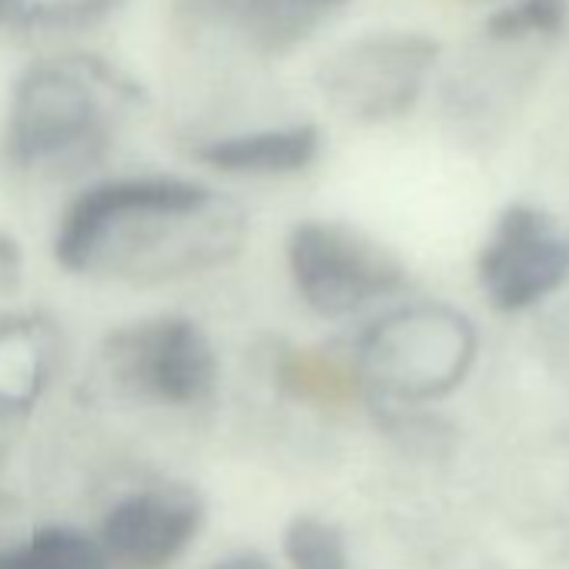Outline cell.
I'll return each instance as SVG.
<instances>
[{
  "instance_id": "6da1fadb",
  "label": "cell",
  "mask_w": 569,
  "mask_h": 569,
  "mask_svg": "<svg viewBox=\"0 0 569 569\" xmlns=\"http://www.w3.org/2000/svg\"><path fill=\"white\" fill-rule=\"evenodd\" d=\"M241 241L244 214L204 181L128 174L71 198L58 221L54 261L68 274L158 284L224 264Z\"/></svg>"
},
{
  "instance_id": "7a4b0ae2",
  "label": "cell",
  "mask_w": 569,
  "mask_h": 569,
  "mask_svg": "<svg viewBox=\"0 0 569 569\" xmlns=\"http://www.w3.org/2000/svg\"><path fill=\"white\" fill-rule=\"evenodd\" d=\"M138 88L101 58L61 54L34 64L14 88L4 161L21 174H68L104 158Z\"/></svg>"
},
{
  "instance_id": "3957f363",
  "label": "cell",
  "mask_w": 569,
  "mask_h": 569,
  "mask_svg": "<svg viewBox=\"0 0 569 569\" xmlns=\"http://www.w3.org/2000/svg\"><path fill=\"white\" fill-rule=\"evenodd\" d=\"M479 356L469 316L439 306H406L372 322L359 339V369L369 386L402 402H429L456 392Z\"/></svg>"
},
{
  "instance_id": "277c9868",
  "label": "cell",
  "mask_w": 569,
  "mask_h": 569,
  "mask_svg": "<svg viewBox=\"0 0 569 569\" xmlns=\"http://www.w3.org/2000/svg\"><path fill=\"white\" fill-rule=\"evenodd\" d=\"M284 264L306 309L349 319L409 284L406 264L372 234L332 218H306L284 238Z\"/></svg>"
},
{
  "instance_id": "5b68a950",
  "label": "cell",
  "mask_w": 569,
  "mask_h": 569,
  "mask_svg": "<svg viewBox=\"0 0 569 569\" xmlns=\"http://www.w3.org/2000/svg\"><path fill=\"white\" fill-rule=\"evenodd\" d=\"M101 359L111 379L144 402L188 409L218 389V352L208 332L184 316H154L114 329Z\"/></svg>"
},
{
  "instance_id": "8992f818",
  "label": "cell",
  "mask_w": 569,
  "mask_h": 569,
  "mask_svg": "<svg viewBox=\"0 0 569 569\" xmlns=\"http://www.w3.org/2000/svg\"><path fill=\"white\" fill-rule=\"evenodd\" d=\"M439 54V41L419 31L362 34L322 61L319 88L346 118L392 121L419 101Z\"/></svg>"
},
{
  "instance_id": "52a82bcc",
  "label": "cell",
  "mask_w": 569,
  "mask_h": 569,
  "mask_svg": "<svg viewBox=\"0 0 569 569\" xmlns=\"http://www.w3.org/2000/svg\"><path fill=\"white\" fill-rule=\"evenodd\" d=\"M476 281L506 316L546 302L569 281V228L536 204H506L479 248Z\"/></svg>"
},
{
  "instance_id": "ba28073f",
  "label": "cell",
  "mask_w": 569,
  "mask_h": 569,
  "mask_svg": "<svg viewBox=\"0 0 569 569\" xmlns=\"http://www.w3.org/2000/svg\"><path fill=\"white\" fill-rule=\"evenodd\" d=\"M204 499L184 482L141 486L121 496L94 532L111 569H171L204 526Z\"/></svg>"
},
{
  "instance_id": "9c48e42d",
  "label": "cell",
  "mask_w": 569,
  "mask_h": 569,
  "mask_svg": "<svg viewBox=\"0 0 569 569\" xmlns=\"http://www.w3.org/2000/svg\"><path fill=\"white\" fill-rule=\"evenodd\" d=\"M174 11L181 21L218 31L258 54L292 51L319 24L296 0H174Z\"/></svg>"
},
{
  "instance_id": "30bf717a",
  "label": "cell",
  "mask_w": 569,
  "mask_h": 569,
  "mask_svg": "<svg viewBox=\"0 0 569 569\" xmlns=\"http://www.w3.org/2000/svg\"><path fill=\"white\" fill-rule=\"evenodd\" d=\"M322 154V131L316 124H284L208 138L191 148V158L218 174L238 178H284L309 171Z\"/></svg>"
},
{
  "instance_id": "8fae6325",
  "label": "cell",
  "mask_w": 569,
  "mask_h": 569,
  "mask_svg": "<svg viewBox=\"0 0 569 569\" xmlns=\"http://www.w3.org/2000/svg\"><path fill=\"white\" fill-rule=\"evenodd\" d=\"M0 569H111L94 536L74 526H41L0 549Z\"/></svg>"
},
{
  "instance_id": "7c38bea8",
  "label": "cell",
  "mask_w": 569,
  "mask_h": 569,
  "mask_svg": "<svg viewBox=\"0 0 569 569\" xmlns=\"http://www.w3.org/2000/svg\"><path fill=\"white\" fill-rule=\"evenodd\" d=\"M281 556L289 569H356L346 529L316 512H299L284 522Z\"/></svg>"
},
{
  "instance_id": "4fadbf2b",
  "label": "cell",
  "mask_w": 569,
  "mask_h": 569,
  "mask_svg": "<svg viewBox=\"0 0 569 569\" xmlns=\"http://www.w3.org/2000/svg\"><path fill=\"white\" fill-rule=\"evenodd\" d=\"M121 0H0V31H74L111 14Z\"/></svg>"
},
{
  "instance_id": "5bb4252c",
  "label": "cell",
  "mask_w": 569,
  "mask_h": 569,
  "mask_svg": "<svg viewBox=\"0 0 569 569\" xmlns=\"http://www.w3.org/2000/svg\"><path fill=\"white\" fill-rule=\"evenodd\" d=\"M569 0H509L506 8L489 14L482 38L492 44H526L549 41L566 28Z\"/></svg>"
},
{
  "instance_id": "9a60e30c",
  "label": "cell",
  "mask_w": 569,
  "mask_h": 569,
  "mask_svg": "<svg viewBox=\"0 0 569 569\" xmlns=\"http://www.w3.org/2000/svg\"><path fill=\"white\" fill-rule=\"evenodd\" d=\"M208 569H278V566L254 549H241V552H228V556L214 559Z\"/></svg>"
}]
</instances>
